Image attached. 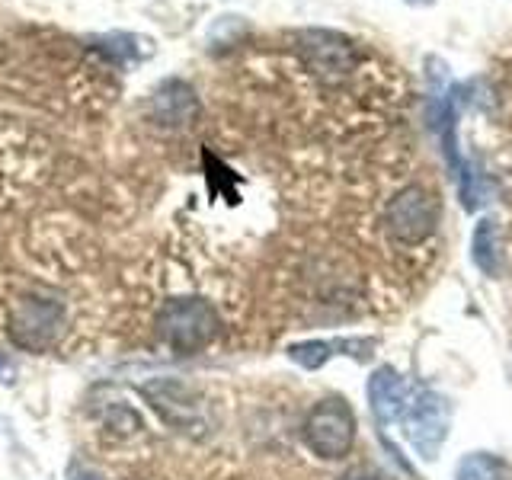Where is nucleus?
<instances>
[{"instance_id":"obj_1","label":"nucleus","mask_w":512,"mask_h":480,"mask_svg":"<svg viewBox=\"0 0 512 480\" xmlns=\"http://www.w3.org/2000/svg\"><path fill=\"white\" fill-rule=\"evenodd\" d=\"M439 196L423 183H410L384 205V231L397 244H423L439 228Z\"/></svg>"},{"instance_id":"obj_2","label":"nucleus","mask_w":512,"mask_h":480,"mask_svg":"<svg viewBox=\"0 0 512 480\" xmlns=\"http://www.w3.org/2000/svg\"><path fill=\"white\" fill-rule=\"evenodd\" d=\"M301 436L317 458L340 461L349 455L352 442H356V413H352L349 404L340 397L320 400V404H314V410L304 416Z\"/></svg>"},{"instance_id":"obj_3","label":"nucleus","mask_w":512,"mask_h":480,"mask_svg":"<svg viewBox=\"0 0 512 480\" xmlns=\"http://www.w3.org/2000/svg\"><path fill=\"white\" fill-rule=\"evenodd\" d=\"M298 55L317 77H324V80H343L356 71V64H359L356 45L333 29H301L298 32Z\"/></svg>"},{"instance_id":"obj_4","label":"nucleus","mask_w":512,"mask_h":480,"mask_svg":"<svg viewBox=\"0 0 512 480\" xmlns=\"http://www.w3.org/2000/svg\"><path fill=\"white\" fill-rule=\"evenodd\" d=\"M151 106H154V116L167 125H183L196 116L199 100H196V90L183 80H164L154 96H151Z\"/></svg>"},{"instance_id":"obj_5","label":"nucleus","mask_w":512,"mask_h":480,"mask_svg":"<svg viewBox=\"0 0 512 480\" xmlns=\"http://www.w3.org/2000/svg\"><path fill=\"white\" fill-rule=\"evenodd\" d=\"M90 42L106 61L119 64V68L151 55V45L144 42L141 36H132V32H109V36H93Z\"/></svg>"},{"instance_id":"obj_6","label":"nucleus","mask_w":512,"mask_h":480,"mask_svg":"<svg viewBox=\"0 0 512 480\" xmlns=\"http://www.w3.org/2000/svg\"><path fill=\"white\" fill-rule=\"evenodd\" d=\"M458 480H506V468L490 455H471L461 464Z\"/></svg>"},{"instance_id":"obj_7","label":"nucleus","mask_w":512,"mask_h":480,"mask_svg":"<svg viewBox=\"0 0 512 480\" xmlns=\"http://www.w3.org/2000/svg\"><path fill=\"white\" fill-rule=\"evenodd\" d=\"M340 480H388V477H384L381 471H372V468H352Z\"/></svg>"},{"instance_id":"obj_8","label":"nucleus","mask_w":512,"mask_h":480,"mask_svg":"<svg viewBox=\"0 0 512 480\" xmlns=\"http://www.w3.org/2000/svg\"><path fill=\"white\" fill-rule=\"evenodd\" d=\"M404 4H410V7H432L436 0H404Z\"/></svg>"}]
</instances>
